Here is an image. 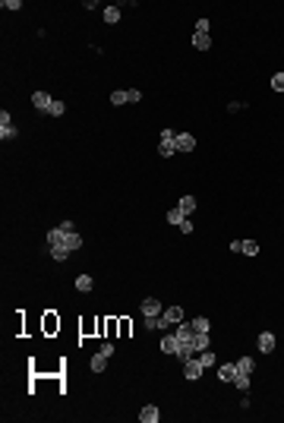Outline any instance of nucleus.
Listing matches in <instances>:
<instances>
[{
  "label": "nucleus",
  "mask_w": 284,
  "mask_h": 423,
  "mask_svg": "<svg viewBox=\"0 0 284 423\" xmlns=\"http://www.w3.org/2000/svg\"><path fill=\"white\" fill-rule=\"evenodd\" d=\"M158 152H161V158H170V155H177V133L170 126H165L158 133Z\"/></svg>",
  "instance_id": "1"
},
{
  "label": "nucleus",
  "mask_w": 284,
  "mask_h": 423,
  "mask_svg": "<svg viewBox=\"0 0 284 423\" xmlns=\"http://www.w3.org/2000/svg\"><path fill=\"white\" fill-rule=\"evenodd\" d=\"M177 322H183V306H168L158 319V332H168L170 325H177Z\"/></svg>",
  "instance_id": "2"
},
{
  "label": "nucleus",
  "mask_w": 284,
  "mask_h": 423,
  "mask_svg": "<svg viewBox=\"0 0 284 423\" xmlns=\"http://www.w3.org/2000/svg\"><path fill=\"white\" fill-rule=\"evenodd\" d=\"M139 313H142V319H145V316H161V313H165V306H161L158 297H142Z\"/></svg>",
  "instance_id": "3"
},
{
  "label": "nucleus",
  "mask_w": 284,
  "mask_h": 423,
  "mask_svg": "<svg viewBox=\"0 0 284 423\" xmlns=\"http://www.w3.org/2000/svg\"><path fill=\"white\" fill-rule=\"evenodd\" d=\"M202 363H199V357H189V360H183V376L189 379V382H196V379L202 376Z\"/></svg>",
  "instance_id": "4"
},
{
  "label": "nucleus",
  "mask_w": 284,
  "mask_h": 423,
  "mask_svg": "<svg viewBox=\"0 0 284 423\" xmlns=\"http://www.w3.org/2000/svg\"><path fill=\"white\" fill-rule=\"evenodd\" d=\"M51 101H54V98H51L48 92H35V95H32V108H35V111H41V114H48Z\"/></svg>",
  "instance_id": "5"
},
{
  "label": "nucleus",
  "mask_w": 284,
  "mask_h": 423,
  "mask_svg": "<svg viewBox=\"0 0 284 423\" xmlns=\"http://www.w3.org/2000/svg\"><path fill=\"white\" fill-rule=\"evenodd\" d=\"M139 420H142V423H158V420H161L158 404H145V408L139 411Z\"/></svg>",
  "instance_id": "6"
},
{
  "label": "nucleus",
  "mask_w": 284,
  "mask_h": 423,
  "mask_svg": "<svg viewBox=\"0 0 284 423\" xmlns=\"http://www.w3.org/2000/svg\"><path fill=\"white\" fill-rule=\"evenodd\" d=\"M196 149V136L193 133H177V152H193Z\"/></svg>",
  "instance_id": "7"
},
{
  "label": "nucleus",
  "mask_w": 284,
  "mask_h": 423,
  "mask_svg": "<svg viewBox=\"0 0 284 423\" xmlns=\"http://www.w3.org/2000/svg\"><path fill=\"white\" fill-rule=\"evenodd\" d=\"M177 351H180L177 335H165V338H161V354H170V357H177Z\"/></svg>",
  "instance_id": "8"
},
{
  "label": "nucleus",
  "mask_w": 284,
  "mask_h": 423,
  "mask_svg": "<svg viewBox=\"0 0 284 423\" xmlns=\"http://www.w3.org/2000/svg\"><path fill=\"white\" fill-rule=\"evenodd\" d=\"M256 344H259V351H262V354H272V351H275V335H272V332H259Z\"/></svg>",
  "instance_id": "9"
},
{
  "label": "nucleus",
  "mask_w": 284,
  "mask_h": 423,
  "mask_svg": "<svg viewBox=\"0 0 284 423\" xmlns=\"http://www.w3.org/2000/svg\"><path fill=\"white\" fill-rule=\"evenodd\" d=\"M234 376H237V363H221L218 366V379L221 382H234Z\"/></svg>",
  "instance_id": "10"
},
{
  "label": "nucleus",
  "mask_w": 284,
  "mask_h": 423,
  "mask_svg": "<svg viewBox=\"0 0 284 423\" xmlns=\"http://www.w3.org/2000/svg\"><path fill=\"white\" fill-rule=\"evenodd\" d=\"M63 246L70 249V253L82 249V237H79V231H70V234H66V240H63ZM48 249H51V246H48Z\"/></svg>",
  "instance_id": "11"
},
{
  "label": "nucleus",
  "mask_w": 284,
  "mask_h": 423,
  "mask_svg": "<svg viewBox=\"0 0 284 423\" xmlns=\"http://www.w3.org/2000/svg\"><path fill=\"white\" fill-rule=\"evenodd\" d=\"M101 16H105L108 25H114V22H120V6H117V3H108L105 10H101Z\"/></svg>",
  "instance_id": "12"
},
{
  "label": "nucleus",
  "mask_w": 284,
  "mask_h": 423,
  "mask_svg": "<svg viewBox=\"0 0 284 423\" xmlns=\"http://www.w3.org/2000/svg\"><path fill=\"white\" fill-rule=\"evenodd\" d=\"M177 209H180V212H183V215H186V218H189V215H193V212H196V196H180V202H177Z\"/></svg>",
  "instance_id": "13"
},
{
  "label": "nucleus",
  "mask_w": 284,
  "mask_h": 423,
  "mask_svg": "<svg viewBox=\"0 0 284 423\" xmlns=\"http://www.w3.org/2000/svg\"><path fill=\"white\" fill-rule=\"evenodd\" d=\"M111 105H114V108L130 105V92H126V89H114V92H111Z\"/></svg>",
  "instance_id": "14"
},
{
  "label": "nucleus",
  "mask_w": 284,
  "mask_h": 423,
  "mask_svg": "<svg viewBox=\"0 0 284 423\" xmlns=\"http://www.w3.org/2000/svg\"><path fill=\"white\" fill-rule=\"evenodd\" d=\"M108 360H111V357H105V354L98 351V354H95V357L89 360V363H92V369H95V373H105V369H108Z\"/></svg>",
  "instance_id": "15"
},
{
  "label": "nucleus",
  "mask_w": 284,
  "mask_h": 423,
  "mask_svg": "<svg viewBox=\"0 0 284 423\" xmlns=\"http://www.w3.org/2000/svg\"><path fill=\"white\" fill-rule=\"evenodd\" d=\"M92 288H95V278H92V275H79V278H76V291H82V294H89Z\"/></svg>",
  "instance_id": "16"
},
{
  "label": "nucleus",
  "mask_w": 284,
  "mask_h": 423,
  "mask_svg": "<svg viewBox=\"0 0 284 423\" xmlns=\"http://www.w3.org/2000/svg\"><path fill=\"white\" fill-rule=\"evenodd\" d=\"M253 369H256V360H253V357H240V360H237V373L253 376Z\"/></svg>",
  "instance_id": "17"
},
{
  "label": "nucleus",
  "mask_w": 284,
  "mask_h": 423,
  "mask_svg": "<svg viewBox=\"0 0 284 423\" xmlns=\"http://www.w3.org/2000/svg\"><path fill=\"white\" fill-rule=\"evenodd\" d=\"M196 357H199V363H202L205 369L218 363V357H215V351H212V348H209V351H199V354H196Z\"/></svg>",
  "instance_id": "18"
},
{
  "label": "nucleus",
  "mask_w": 284,
  "mask_h": 423,
  "mask_svg": "<svg viewBox=\"0 0 284 423\" xmlns=\"http://www.w3.org/2000/svg\"><path fill=\"white\" fill-rule=\"evenodd\" d=\"M193 48L196 51H209L212 48V35H199V32H196L193 35Z\"/></svg>",
  "instance_id": "19"
},
{
  "label": "nucleus",
  "mask_w": 284,
  "mask_h": 423,
  "mask_svg": "<svg viewBox=\"0 0 284 423\" xmlns=\"http://www.w3.org/2000/svg\"><path fill=\"white\" fill-rule=\"evenodd\" d=\"M48 253H51V256H54V262H66V259H70V256H73V253H70V249H66V246H51V249H48Z\"/></svg>",
  "instance_id": "20"
},
{
  "label": "nucleus",
  "mask_w": 284,
  "mask_h": 423,
  "mask_svg": "<svg viewBox=\"0 0 284 423\" xmlns=\"http://www.w3.org/2000/svg\"><path fill=\"white\" fill-rule=\"evenodd\" d=\"M16 136H19V126H16V123H10V126H0V139H3V142L16 139Z\"/></svg>",
  "instance_id": "21"
},
{
  "label": "nucleus",
  "mask_w": 284,
  "mask_h": 423,
  "mask_svg": "<svg viewBox=\"0 0 284 423\" xmlns=\"http://www.w3.org/2000/svg\"><path fill=\"white\" fill-rule=\"evenodd\" d=\"M48 114H51V117H63V114H66V105H63L60 98H54V101H51V108H48Z\"/></svg>",
  "instance_id": "22"
},
{
  "label": "nucleus",
  "mask_w": 284,
  "mask_h": 423,
  "mask_svg": "<svg viewBox=\"0 0 284 423\" xmlns=\"http://www.w3.org/2000/svg\"><path fill=\"white\" fill-rule=\"evenodd\" d=\"M189 322H193L196 332H212V322H209L205 316H196V319H189Z\"/></svg>",
  "instance_id": "23"
},
{
  "label": "nucleus",
  "mask_w": 284,
  "mask_h": 423,
  "mask_svg": "<svg viewBox=\"0 0 284 423\" xmlns=\"http://www.w3.org/2000/svg\"><path fill=\"white\" fill-rule=\"evenodd\" d=\"M209 341H212L209 332H196V354H199V351H209Z\"/></svg>",
  "instance_id": "24"
},
{
  "label": "nucleus",
  "mask_w": 284,
  "mask_h": 423,
  "mask_svg": "<svg viewBox=\"0 0 284 423\" xmlns=\"http://www.w3.org/2000/svg\"><path fill=\"white\" fill-rule=\"evenodd\" d=\"M240 253L256 256V253H259V243H256V240H243V243H240Z\"/></svg>",
  "instance_id": "25"
},
{
  "label": "nucleus",
  "mask_w": 284,
  "mask_h": 423,
  "mask_svg": "<svg viewBox=\"0 0 284 423\" xmlns=\"http://www.w3.org/2000/svg\"><path fill=\"white\" fill-rule=\"evenodd\" d=\"M234 388H240V392H249V376H246V373H237V376H234Z\"/></svg>",
  "instance_id": "26"
},
{
  "label": "nucleus",
  "mask_w": 284,
  "mask_h": 423,
  "mask_svg": "<svg viewBox=\"0 0 284 423\" xmlns=\"http://www.w3.org/2000/svg\"><path fill=\"white\" fill-rule=\"evenodd\" d=\"M168 221H170V224H177V228H180V224L186 221V215L180 212V209H170V212H168Z\"/></svg>",
  "instance_id": "27"
},
{
  "label": "nucleus",
  "mask_w": 284,
  "mask_h": 423,
  "mask_svg": "<svg viewBox=\"0 0 284 423\" xmlns=\"http://www.w3.org/2000/svg\"><path fill=\"white\" fill-rule=\"evenodd\" d=\"M272 89L275 92H284V73H275L272 76Z\"/></svg>",
  "instance_id": "28"
},
{
  "label": "nucleus",
  "mask_w": 284,
  "mask_h": 423,
  "mask_svg": "<svg viewBox=\"0 0 284 423\" xmlns=\"http://www.w3.org/2000/svg\"><path fill=\"white\" fill-rule=\"evenodd\" d=\"M3 10H10V13H16V10H22V0H3Z\"/></svg>",
  "instance_id": "29"
},
{
  "label": "nucleus",
  "mask_w": 284,
  "mask_h": 423,
  "mask_svg": "<svg viewBox=\"0 0 284 423\" xmlns=\"http://www.w3.org/2000/svg\"><path fill=\"white\" fill-rule=\"evenodd\" d=\"M209 29H212V25H209L205 16H202V19H196V32H199V35H209Z\"/></svg>",
  "instance_id": "30"
},
{
  "label": "nucleus",
  "mask_w": 284,
  "mask_h": 423,
  "mask_svg": "<svg viewBox=\"0 0 284 423\" xmlns=\"http://www.w3.org/2000/svg\"><path fill=\"white\" fill-rule=\"evenodd\" d=\"M114 351H117L114 341H105V344H101V354H105V357H114Z\"/></svg>",
  "instance_id": "31"
},
{
  "label": "nucleus",
  "mask_w": 284,
  "mask_h": 423,
  "mask_svg": "<svg viewBox=\"0 0 284 423\" xmlns=\"http://www.w3.org/2000/svg\"><path fill=\"white\" fill-rule=\"evenodd\" d=\"M13 123V114L10 111H0V126H10Z\"/></svg>",
  "instance_id": "32"
},
{
  "label": "nucleus",
  "mask_w": 284,
  "mask_h": 423,
  "mask_svg": "<svg viewBox=\"0 0 284 423\" xmlns=\"http://www.w3.org/2000/svg\"><path fill=\"white\" fill-rule=\"evenodd\" d=\"M130 92V105H136V101H142V92L139 89H126Z\"/></svg>",
  "instance_id": "33"
},
{
  "label": "nucleus",
  "mask_w": 284,
  "mask_h": 423,
  "mask_svg": "<svg viewBox=\"0 0 284 423\" xmlns=\"http://www.w3.org/2000/svg\"><path fill=\"white\" fill-rule=\"evenodd\" d=\"M243 108H246L243 101H230V105H227V111H230V114H237V111H243Z\"/></svg>",
  "instance_id": "34"
},
{
  "label": "nucleus",
  "mask_w": 284,
  "mask_h": 423,
  "mask_svg": "<svg viewBox=\"0 0 284 423\" xmlns=\"http://www.w3.org/2000/svg\"><path fill=\"white\" fill-rule=\"evenodd\" d=\"M180 231H183V234H193V221H189V218H186L183 224H180Z\"/></svg>",
  "instance_id": "35"
},
{
  "label": "nucleus",
  "mask_w": 284,
  "mask_h": 423,
  "mask_svg": "<svg viewBox=\"0 0 284 423\" xmlns=\"http://www.w3.org/2000/svg\"><path fill=\"white\" fill-rule=\"evenodd\" d=\"M281 73H284V70H281Z\"/></svg>",
  "instance_id": "36"
}]
</instances>
